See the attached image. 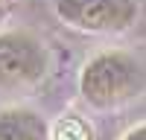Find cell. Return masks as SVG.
I'll return each instance as SVG.
<instances>
[{
  "label": "cell",
  "instance_id": "1",
  "mask_svg": "<svg viewBox=\"0 0 146 140\" xmlns=\"http://www.w3.org/2000/svg\"><path fill=\"white\" fill-rule=\"evenodd\" d=\"M146 90V67L126 50H102L79 70V96L94 111H114Z\"/></svg>",
  "mask_w": 146,
  "mask_h": 140
},
{
  "label": "cell",
  "instance_id": "2",
  "mask_svg": "<svg viewBox=\"0 0 146 140\" xmlns=\"http://www.w3.org/2000/svg\"><path fill=\"white\" fill-rule=\"evenodd\" d=\"M53 55L47 44L29 29L0 32V90H32L50 76Z\"/></svg>",
  "mask_w": 146,
  "mask_h": 140
},
{
  "label": "cell",
  "instance_id": "3",
  "mask_svg": "<svg viewBox=\"0 0 146 140\" xmlns=\"http://www.w3.org/2000/svg\"><path fill=\"white\" fill-rule=\"evenodd\" d=\"M50 6L64 26L88 35L129 32L140 18L137 0H50Z\"/></svg>",
  "mask_w": 146,
  "mask_h": 140
},
{
  "label": "cell",
  "instance_id": "4",
  "mask_svg": "<svg viewBox=\"0 0 146 140\" xmlns=\"http://www.w3.org/2000/svg\"><path fill=\"white\" fill-rule=\"evenodd\" d=\"M53 128L47 120L27 105L0 108V140H50Z\"/></svg>",
  "mask_w": 146,
  "mask_h": 140
},
{
  "label": "cell",
  "instance_id": "5",
  "mask_svg": "<svg viewBox=\"0 0 146 140\" xmlns=\"http://www.w3.org/2000/svg\"><path fill=\"white\" fill-rule=\"evenodd\" d=\"M50 140H94V128L88 120H82L79 114H62L53 123Z\"/></svg>",
  "mask_w": 146,
  "mask_h": 140
},
{
  "label": "cell",
  "instance_id": "6",
  "mask_svg": "<svg viewBox=\"0 0 146 140\" xmlns=\"http://www.w3.org/2000/svg\"><path fill=\"white\" fill-rule=\"evenodd\" d=\"M120 140H146V123H140V125H131L129 131L120 137Z\"/></svg>",
  "mask_w": 146,
  "mask_h": 140
},
{
  "label": "cell",
  "instance_id": "7",
  "mask_svg": "<svg viewBox=\"0 0 146 140\" xmlns=\"http://www.w3.org/2000/svg\"><path fill=\"white\" fill-rule=\"evenodd\" d=\"M12 9H15V0H0V20L12 15Z\"/></svg>",
  "mask_w": 146,
  "mask_h": 140
}]
</instances>
